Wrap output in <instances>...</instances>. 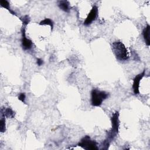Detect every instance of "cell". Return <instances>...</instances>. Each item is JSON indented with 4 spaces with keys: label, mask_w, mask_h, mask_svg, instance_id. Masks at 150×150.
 <instances>
[{
    "label": "cell",
    "mask_w": 150,
    "mask_h": 150,
    "mask_svg": "<svg viewBox=\"0 0 150 150\" xmlns=\"http://www.w3.org/2000/svg\"><path fill=\"white\" fill-rule=\"evenodd\" d=\"M149 30H150V26L149 25H147V26L143 29L142 30V35L144 39L146 45L149 46L150 45V39H149Z\"/></svg>",
    "instance_id": "ba28073f"
},
{
    "label": "cell",
    "mask_w": 150,
    "mask_h": 150,
    "mask_svg": "<svg viewBox=\"0 0 150 150\" xmlns=\"http://www.w3.org/2000/svg\"><path fill=\"white\" fill-rule=\"evenodd\" d=\"M0 131L1 132H4L6 131L5 119L3 117L0 120Z\"/></svg>",
    "instance_id": "5bb4252c"
},
{
    "label": "cell",
    "mask_w": 150,
    "mask_h": 150,
    "mask_svg": "<svg viewBox=\"0 0 150 150\" xmlns=\"http://www.w3.org/2000/svg\"><path fill=\"white\" fill-rule=\"evenodd\" d=\"M110 141L108 140L107 139L104 140L103 142V145H102V148H101V149H107L109 147V145H110Z\"/></svg>",
    "instance_id": "9a60e30c"
},
{
    "label": "cell",
    "mask_w": 150,
    "mask_h": 150,
    "mask_svg": "<svg viewBox=\"0 0 150 150\" xmlns=\"http://www.w3.org/2000/svg\"><path fill=\"white\" fill-rule=\"evenodd\" d=\"M40 25H47L50 26L51 28V30H53V27H54V23L52 19L50 18H45L43 20L41 21L39 23Z\"/></svg>",
    "instance_id": "7c38bea8"
},
{
    "label": "cell",
    "mask_w": 150,
    "mask_h": 150,
    "mask_svg": "<svg viewBox=\"0 0 150 150\" xmlns=\"http://www.w3.org/2000/svg\"><path fill=\"white\" fill-rule=\"evenodd\" d=\"M112 50L116 59L119 61H126L129 59L127 49L121 41L114 42L112 44Z\"/></svg>",
    "instance_id": "6da1fadb"
},
{
    "label": "cell",
    "mask_w": 150,
    "mask_h": 150,
    "mask_svg": "<svg viewBox=\"0 0 150 150\" xmlns=\"http://www.w3.org/2000/svg\"><path fill=\"white\" fill-rule=\"evenodd\" d=\"M22 47L24 50H30L33 46V43L31 40L27 38L26 36V29L25 26H23L22 28Z\"/></svg>",
    "instance_id": "8992f818"
},
{
    "label": "cell",
    "mask_w": 150,
    "mask_h": 150,
    "mask_svg": "<svg viewBox=\"0 0 150 150\" xmlns=\"http://www.w3.org/2000/svg\"><path fill=\"white\" fill-rule=\"evenodd\" d=\"M109 94L104 91L99 90L97 88H93L91 91V104L93 106H100L103 101L108 97Z\"/></svg>",
    "instance_id": "7a4b0ae2"
},
{
    "label": "cell",
    "mask_w": 150,
    "mask_h": 150,
    "mask_svg": "<svg viewBox=\"0 0 150 150\" xmlns=\"http://www.w3.org/2000/svg\"><path fill=\"white\" fill-rule=\"evenodd\" d=\"M58 6L60 9L62 11L69 12L70 11V6H69V2L67 1H58Z\"/></svg>",
    "instance_id": "9c48e42d"
},
{
    "label": "cell",
    "mask_w": 150,
    "mask_h": 150,
    "mask_svg": "<svg viewBox=\"0 0 150 150\" xmlns=\"http://www.w3.org/2000/svg\"><path fill=\"white\" fill-rule=\"evenodd\" d=\"M20 19L22 21V23L23 26H26L30 22V17L28 15H25L23 16H22L21 18H20Z\"/></svg>",
    "instance_id": "4fadbf2b"
},
{
    "label": "cell",
    "mask_w": 150,
    "mask_h": 150,
    "mask_svg": "<svg viewBox=\"0 0 150 150\" xmlns=\"http://www.w3.org/2000/svg\"><path fill=\"white\" fill-rule=\"evenodd\" d=\"M145 70H144L142 73L137 74L133 79V84H132V89L133 92L135 95H137L139 93V83L141 80L142 79V77L145 75Z\"/></svg>",
    "instance_id": "52a82bcc"
},
{
    "label": "cell",
    "mask_w": 150,
    "mask_h": 150,
    "mask_svg": "<svg viewBox=\"0 0 150 150\" xmlns=\"http://www.w3.org/2000/svg\"><path fill=\"white\" fill-rule=\"evenodd\" d=\"M0 4H1V6L2 7H3V8L6 9L7 10H8L11 14L14 15H16V13L10 8L9 3L8 1H6V0H1L0 1Z\"/></svg>",
    "instance_id": "8fae6325"
},
{
    "label": "cell",
    "mask_w": 150,
    "mask_h": 150,
    "mask_svg": "<svg viewBox=\"0 0 150 150\" xmlns=\"http://www.w3.org/2000/svg\"><path fill=\"white\" fill-rule=\"evenodd\" d=\"M98 13V8L96 5H94L90 12L88 13L86 19L83 22L84 25L85 26H88L90 25L94 21L96 20L97 16Z\"/></svg>",
    "instance_id": "5b68a950"
},
{
    "label": "cell",
    "mask_w": 150,
    "mask_h": 150,
    "mask_svg": "<svg viewBox=\"0 0 150 150\" xmlns=\"http://www.w3.org/2000/svg\"><path fill=\"white\" fill-rule=\"evenodd\" d=\"M18 100L22 101L23 103H25V98H26V95L25 93H21L18 97Z\"/></svg>",
    "instance_id": "2e32d148"
},
{
    "label": "cell",
    "mask_w": 150,
    "mask_h": 150,
    "mask_svg": "<svg viewBox=\"0 0 150 150\" xmlns=\"http://www.w3.org/2000/svg\"><path fill=\"white\" fill-rule=\"evenodd\" d=\"M119 115H120V114L118 111L115 112L112 115V117L111 118L112 127H111V129L108 132V134H107V139L109 140L110 141L113 140L118 132L119 126H120Z\"/></svg>",
    "instance_id": "3957f363"
},
{
    "label": "cell",
    "mask_w": 150,
    "mask_h": 150,
    "mask_svg": "<svg viewBox=\"0 0 150 150\" xmlns=\"http://www.w3.org/2000/svg\"><path fill=\"white\" fill-rule=\"evenodd\" d=\"M1 114L8 118H13L15 117V112L10 107H8L4 110L2 109Z\"/></svg>",
    "instance_id": "30bf717a"
},
{
    "label": "cell",
    "mask_w": 150,
    "mask_h": 150,
    "mask_svg": "<svg viewBox=\"0 0 150 150\" xmlns=\"http://www.w3.org/2000/svg\"><path fill=\"white\" fill-rule=\"evenodd\" d=\"M78 145L86 150H97L98 149L97 142L94 140H91L88 135L82 138Z\"/></svg>",
    "instance_id": "277c9868"
},
{
    "label": "cell",
    "mask_w": 150,
    "mask_h": 150,
    "mask_svg": "<svg viewBox=\"0 0 150 150\" xmlns=\"http://www.w3.org/2000/svg\"><path fill=\"white\" fill-rule=\"evenodd\" d=\"M36 63L39 66H40L43 64V60L40 58H38L36 60Z\"/></svg>",
    "instance_id": "e0dca14e"
}]
</instances>
